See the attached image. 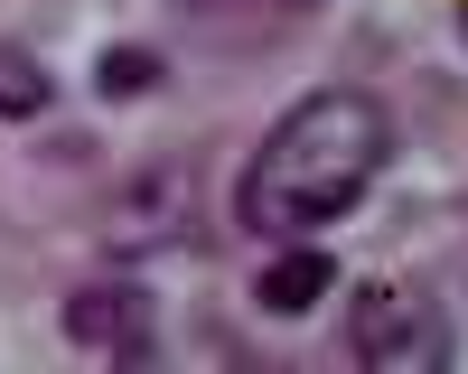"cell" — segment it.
I'll return each instance as SVG.
<instances>
[{
	"mask_svg": "<svg viewBox=\"0 0 468 374\" xmlns=\"http://www.w3.org/2000/svg\"><path fill=\"white\" fill-rule=\"evenodd\" d=\"M459 37H468V0H459Z\"/></svg>",
	"mask_w": 468,
	"mask_h": 374,
	"instance_id": "cell-8",
	"label": "cell"
},
{
	"mask_svg": "<svg viewBox=\"0 0 468 374\" xmlns=\"http://www.w3.org/2000/svg\"><path fill=\"white\" fill-rule=\"evenodd\" d=\"M48 103H57V75L37 66L19 37H0V112H10V122H37Z\"/></svg>",
	"mask_w": 468,
	"mask_h": 374,
	"instance_id": "cell-5",
	"label": "cell"
},
{
	"mask_svg": "<svg viewBox=\"0 0 468 374\" xmlns=\"http://www.w3.org/2000/svg\"><path fill=\"white\" fill-rule=\"evenodd\" d=\"M328 290H337V262L300 234V244H282V262H262V272H253V309H262V318H309Z\"/></svg>",
	"mask_w": 468,
	"mask_h": 374,
	"instance_id": "cell-4",
	"label": "cell"
},
{
	"mask_svg": "<svg viewBox=\"0 0 468 374\" xmlns=\"http://www.w3.org/2000/svg\"><path fill=\"white\" fill-rule=\"evenodd\" d=\"M66 347L75 356H103V365H150L160 356V299H150L141 281H85V290H66Z\"/></svg>",
	"mask_w": 468,
	"mask_h": 374,
	"instance_id": "cell-3",
	"label": "cell"
},
{
	"mask_svg": "<svg viewBox=\"0 0 468 374\" xmlns=\"http://www.w3.org/2000/svg\"><path fill=\"white\" fill-rule=\"evenodd\" d=\"M346 356L375 365V374H441L459 356V337H450L431 290L375 281V290H356V309H346Z\"/></svg>",
	"mask_w": 468,
	"mask_h": 374,
	"instance_id": "cell-2",
	"label": "cell"
},
{
	"mask_svg": "<svg viewBox=\"0 0 468 374\" xmlns=\"http://www.w3.org/2000/svg\"><path fill=\"white\" fill-rule=\"evenodd\" d=\"M160 47H132V37H122V47H103L94 57V94L103 103H132V94H160Z\"/></svg>",
	"mask_w": 468,
	"mask_h": 374,
	"instance_id": "cell-6",
	"label": "cell"
},
{
	"mask_svg": "<svg viewBox=\"0 0 468 374\" xmlns=\"http://www.w3.org/2000/svg\"><path fill=\"white\" fill-rule=\"evenodd\" d=\"M178 10H328V0H178Z\"/></svg>",
	"mask_w": 468,
	"mask_h": 374,
	"instance_id": "cell-7",
	"label": "cell"
},
{
	"mask_svg": "<svg viewBox=\"0 0 468 374\" xmlns=\"http://www.w3.org/2000/svg\"><path fill=\"white\" fill-rule=\"evenodd\" d=\"M384 169H394V112L356 85H319L253 140L244 178H234V224L262 244L328 234L337 215L366 206V187Z\"/></svg>",
	"mask_w": 468,
	"mask_h": 374,
	"instance_id": "cell-1",
	"label": "cell"
}]
</instances>
